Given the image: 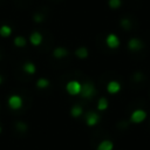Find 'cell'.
Segmentation results:
<instances>
[{
    "mask_svg": "<svg viewBox=\"0 0 150 150\" xmlns=\"http://www.w3.org/2000/svg\"><path fill=\"white\" fill-rule=\"evenodd\" d=\"M134 79H135L136 81H139V80L142 79V74H139V73H137V74H135V75H134Z\"/></svg>",
    "mask_w": 150,
    "mask_h": 150,
    "instance_id": "obj_23",
    "label": "cell"
},
{
    "mask_svg": "<svg viewBox=\"0 0 150 150\" xmlns=\"http://www.w3.org/2000/svg\"><path fill=\"white\" fill-rule=\"evenodd\" d=\"M7 104L11 109L13 110H19L22 104H23V101H22V97L20 95H11L7 100Z\"/></svg>",
    "mask_w": 150,
    "mask_h": 150,
    "instance_id": "obj_3",
    "label": "cell"
},
{
    "mask_svg": "<svg viewBox=\"0 0 150 150\" xmlns=\"http://www.w3.org/2000/svg\"><path fill=\"white\" fill-rule=\"evenodd\" d=\"M22 69H23L25 73H27L29 75H33L36 71V67H35V64L33 62H26V63H23Z\"/></svg>",
    "mask_w": 150,
    "mask_h": 150,
    "instance_id": "obj_13",
    "label": "cell"
},
{
    "mask_svg": "<svg viewBox=\"0 0 150 150\" xmlns=\"http://www.w3.org/2000/svg\"><path fill=\"white\" fill-rule=\"evenodd\" d=\"M29 41L33 46H40L43 41V38H42V34L40 32H33L30 35H29Z\"/></svg>",
    "mask_w": 150,
    "mask_h": 150,
    "instance_id": "obj_9",
    "label": "cell"
},
{
    "mask_svg": "<svg viewBox=\"0 0 150 150\" xmlns=\"http://www.w3.org/2000/svg\"><path fill=\"white\" fill-rule=\"evenodd\" d=\"M112 149H114V143L109 139H103L102 142H100L96 150H112Z\"/></svg>",
    "mask_w": 150,
    "mask_h": 150,
    "instance_id": "obj_11",
    "label": "cell"
},
{
    "mask_svg": "<svg viewBox=\"0 0 150 150\" xmlns=\"http://www.w3.org/2000/svg\"><path fill=\"white\" fill-rule=\"evenodd\" d=\"M1 82H2V77H1V75H0V84H1Z\"/></svg>",
    "mask_w": 150,
    "mask_h": 150,
    "instance_id": "obj_24",
    "label": "cell"
},
{
    "mask_svg": "<svg viewBox=\"0 0 150 150\" xmlns=\"http://www.w3.org/2000/svg\"><path fill=\"white\" fill-rule=\"evenodd\" d=\"M13 42H14V45L16 46V47H19V48H21V47H25L26 46V39L23 38V36H15L14 38V40H13Z\"/></svg>",
    "mask_w": 150,
    "mask_h": 150,
    "instance_id": "obj_17",
    "label": "cell"
},
{
    "mask_svg": "<svg viewBox=\"0 0 150 150\" xmlns=\"http://www.w3.org/2000/svg\"><path fill=\"white\" fill-rule=\"evenodd\" d=\"M98 121H100V116L95 111H89L86 115V124L88 127H95L98 123Z\"/></svg>",
    "mask_w": 150,
    "mask_h": 150,
    "instance_id": "obj_7",
    "label": "cell"
},
{
    "mask_svg": "<svg viewBox=\"0 0 150 150\" xmlns=\"http://www.w3.org/2000/svg\"><path fill=\"white\" fill-rule=\"evenodd\" d=\"M108 105H109V102H108V100H107L105 97H101V98L98 100V102H97V109H98L100 111L107 110V109H108Z\"/></svg>",
    "mask_w": 150,
    "mask_h": 150,
    "instance_id": "obj_15",
    "label": "cell"
},
{
    "mask_svg": "<svg viewBox=\"0 0 150 150\" xmlns=\"http://www.w3.org/2000/svg\"><path fill=\"white\" fill-rule=\"evenodd\" d=\"M145 118H146V112H145V110H143V109H136V110H134V111L131 112V115H130V121H131L132 123H136V124L142 123Z\"/></svg>",
    "mask_w": 150,
    "mask_h": 150,
    "instance_id": "obj_4",
    "label": "cell"
},
{
    "mask_svg": "<svg viewBox=\"0 0 150 150\" xmlns=\"http://www.w3.org/2000/svg\"><path fill=\"white\" fill-rule=\"evenodd\" d=\"M108 5L112 9H117L122 5V0H108Z\"/></svg>",
    "mask_w": 150,
    "mask_h": 150,
    "instance_id": "obj_19",
    "label": "cell"
},
{
    "mask_svg": "<svg viewBox=\"0 0 150 150\" xmlns=\"http://www.w3.org/2000/svg\"><path fill=\"white\" fill-rule=\"evenodd\" d=\"M95 91H96L95 86L91 82H86V83H82V86H81L80 95L83 98H91L95 95Z\"/></svg>",
    "mask_w": 150,
    "mask_h": 150,
    "instance_id": "obj_1",
    "label": "cell"
},
{
    "mask_svg": "<svg viewBox=\"0 0 150 150\" xmlns=\"http://www.w3.org/2000/svg\"><path fill=\"white\" fill-rule=\"evenodd\" d=\"M0 132H1V127H0Z\"/></svg>",
    "mask_w": 150,
    "mask_h": 150,
    "instance_id": "obj_25",
    "label": "cell"
},
{
    "mask_svg": "<svg viewBox=\"0 0 150 150\" xmlns=\"http://www.w3.org/2000/svg\"><path fill=\"white\" fill-rule=\"evenodd\" d=\"M128 48L131 52H138L143 48V42L137 38H131L128 41Z\"/></svg>",
    "mask_w": 150,
    "mask_h": 150,
    "instance_id": "obj_6",
    "label": "cell"
},
{
    "mask_svg": "<svg viewBox=\"0 0 150 150\" xmlns=\"http://www.w3.org/2000/svg\"><path fill=\"white\" fill-rule=\"evenodd\" d=\"M81 86H82V83L79 82L77 80H71V81L67 82V84H66V91H67L69 95H71V96L80 95Z\"/></svg>",
    "mask_w": 150,
    "mask_h": 150,
    "instance_id": "obj_2",
    "label": "cell"
},
{
    "mask_svg": "<svg viewBox=\"0 0 150 150\" xmlns=\"http://www.w3.org/2000/svg\"><path fill=\"white\" fill-rule=\"evenodd\" d=\"M68 55V50H67V48H64V47H56L54 50H53V56L55 57V59H63V57H66Z\"/></svg>",
    "mask_w": 150,
    "mask_h": 150,
    "instance_id": "obj_10",
    "label": "cell"
},
{
    "mask_svg": "<svg viewBox=\"0 0 150 150\" xmlns=\"http://www.w3.org/2000/svg\"><path fill=\"white\" fill-rule=\"evenodd\" d=\"M105 45H107L108 48H110V49H116V48H118L120 45H121L120 38H118L116 34L110 33V34H108L107 38H105Z\"/></svg>",
    "mask_w": 150,
    "mask_h": 150,
    "instance_id": "obj_5",
    "label": "cell"
},
{
    "mask_svg": "<svg viewBox=\"0 0 150 150\" xmlns=\"http://www.w3.org/2000/svg\"><path fill=\"white\" fill-rule=\"evenodd\" d=\"M120 90H121V83L118 81L111 80V81L108 82V84H107V91L109 94L114 95V94H117Z\"/></svg>",
    "mask_w": 150,
    "mask_h": 150,
    "instance_id": "obj_8",
    "label": "cell"
},
{
    "mask_svg": "<svg viewBox=\"0 0 150 150\" xmlns=\"http://www.w3.org/2000/svg\"><path fill=\"white\" fill-rule=\"evenodd\" d=\"M82 112H83V109H82V107H80V105H74L71 109H70V115L73 116V117H80L81 115H82Z\"/></svg>",
    "mask_w": 150,
    "mask_h": 150,
    "instance_id": "obj_16",
    "label": "cell"
},
{
    "mask_svg": "<svg viewBox=\"0 0 150 150\" xmlns=\"http://www.w3.org/2000/svg\"><path fill=\"white\" fill-rule=\"evenodd\" d=\"M12 35V28L8 25H2L0 27V36L1 38H8Z\"/></svg>",
    "mask_w": 150,
    "mask_h": 150,
    "instance_id": "obj_14",
    "label": "cell"
},
{
    "mask_svg": "<svg viewBox=\"0 0 150 150\" xmlns=\"http://www.w3.org/2000/svg\"><path fill=\"white\" fill-rule=\"evenodd\" d=\"M89 55V52L87 49V47H79L76 50H75V56H77L79 59H87Z\"/></svg>",
    "mask_w": 150,
    "mask_h": 150,
    "instance_id": "obj_12",
    "label": "cell"
},
{
    "mask_svg": "<svg viewBox=\"0 0 150 150\" xmlns=\"http://www.w3.org/2000/svg\"><path fill=\"white\" fill-rule=\"evenodd\" d=\"M33 20H34L35 22H42V21L45 20V16H43L42 14H35V15L33 16Z\"/></svg>",
    "mask_w": 150,
    "mask_h": 150,
    "instance_id": "obj_22",
    "label": "cell"
},
{
    "mask_svg": "<svg viewBox=\"0 0 150 150\" xmlns=\"http://www.w3.org/2000/svg\"><path fill=\"white\" fill-rule=\"evenodd\" d=\"M16 129L20 131H26L27 130V124L23 122H18L16 123Z\"/></svg>",
    "mask_w": 150,
    "mask_h": 150,
    "instance_id": "obj_21",
    "label": "cell"
},
{
    "mask_svg": "<svg viewBox=\"0 0 150 150\" xmlns=\"http://www.w3.org/2000/svg\"><path fill=\"white\" fill-rule=\"evenodd\" d=\"M121 26H122L123 29L129 30V29L131 28V22H130L129 19H122V20H121Z\"/></svg>",
    "mask_w": 150,
    "mask_h": 150,
    "instance_id": "obj_20",
    "label": "cell"
},
{
    "mask_svg": "<svg viewBox=\"0 0 150 150\" xmlns=\"http://www.w3.org/2000/svg\"><path fill=\"white\" fill-rule=\"evenodd\" d=\"M48 86H49V81L47 79H45V77H41V79H39L36 81V87L40 88V89H45Z\"/></svg>",
    "mask_w": 150,
    "mask_h": 150,
    "instance_id": "obj_18",
    "label": "cell"
}]
</instances>
